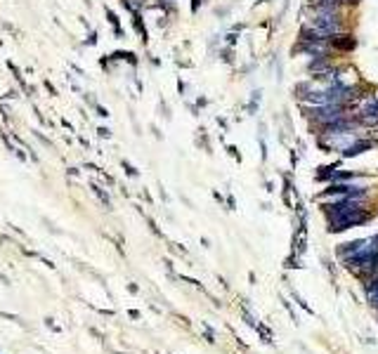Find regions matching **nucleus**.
<instances>
[{
    "mask_svg": "<svg viewBox=\"0 0 378 354\" xmlns=\"http://www.w3.org/2000/svg\"><path fill=\"white\" fill-rule=\"evenodd\" d=\"M314 31H319L324 38L338 33V31H341V21H338L335 12H331V10H317V17H314Z\"/></svg>",
    "mask_w": 378,
    "mask_h": 354,
    "instance_id": "obj_1",
    "label": "nucleus"
},
{
    "mask_svg": "<svg viewBox=\"0 0 378 354\" xmlns=\"http://www.w3.org/2000/svg\"><path fill=\"white\" fill-rule=\"evenodd\" d=\"M369 215L362 213V210H352V213H343V215H335V217H331V229L333 232H341V229H350V227L360 225V222H364Z\"/></svg>",
    "mask_w": 378,
    "mask_h": 354,
    "instance_id": "obj_2",
    "label": "nucleus"
},
{
    "mask_svg": "<svg viewBox=\"0 0 378 354\" xmlns=\"http://www.w3.org/2000/svg\"><path fill=\"white\" fill-rule=\"evenodd\" d=\"M343 116H345V114H343V106H338V104H324V106L314 109V118H317V121H322L324 125L341 121Z\"/></svg>",
    "mask_w": 378,
    "mask_h": 354,
    "instance_id": "obj_3",
    "label": "nucleus"
},
{
    "mask_svg": "<svg viewBox=\"0 0 378 354\" xmlns=\"http://www.w3.org/2000/svg\"><path fill=\"white\" fill-rule=\"evenodd\" d=\"M362 121L369 123V125H376L378 123V102L373 99V102L364 104V109H362Z\"/></svg>",
    "mask_w": 378,
    "mask_h": 354,
    "instance_id": "obj_4",
    "label": "nucleus"
},
{
    "mask_svg": "<svg viewBox=\"0 0 378 354\" xmlns=\"http://www.w3.org/2000/svg\"><path fill=\"white\" fill-rule=\"evenodd\" d=\"M371 147H373V142H369V140H364V142H354V144H350L348 149H343V153H345V156H357V153L366 151V149H371Z\"/></svg>",
    "mask_w": 378,
    "mask_h": 354,
    "instance_id": "obj_5",
    "label": "nucleus"
},
{
    "mask_svg": "<svg viewBox=\"0 0 378 354\" xmlns=\"http://www.w3.org/2000/svg\"><path fill=\"white\" fill-rule=\"evenodd\" d=\"M333 45L338 50H354V45H357V40H354L352 36H335Z\"/></svg>",
    "mask_w": 378,
    "mask_h": 354,
    "instance_id": "obj_6",
    "label": "nucleus"
},
{
    "mask_svg": "<svg viewBox=\"0 0 378 354\" xmlns=\"http://www.w3.org/2000/svg\"><path fill=\"white\" fill-rule=\"evenodd\" d=\"M343 0H312V5L317 7V10H331V12H335L338 7H341Z\"/></svg>",
    "mask_w": 378,
    "mask_h": 354,
    "instance_id": "obj_7",
    "label": "nucleus"
},
{
    "mask_svg": "<svg viewBox=\"0 0 378 354\" xmlns=\"http://www.w3.org/2000/svg\"><path fill=\"white\" fill-rule=\"evenodd\" d=\"M369 295H371L373 305H378V281H373V286H369Z\"/></svg>",
    "mask_w": 378,
    "mask_h": 354,
    "instance_id": "obj_8",
    "label": "nucleus"
},
{
    "mask_svg": "<svg viewBox=\"0 0 378 354\" xmlns=\"http://www.w3.org/2000/svg\"><path fill=\"white\" fill-rule=\"evenodd\" d=\"M165 3H171V0H165Z\"/></svg>",
    "mask_w": 378,
    "mask_h": 354,
    "instance_id": "obj_9",
    "label": "nucleus"
}]
</instances>
